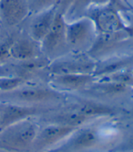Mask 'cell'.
Masks as SVG:
<instances>
[{"label":"cell","mask_w":133,"mask_h":152,"mask_svg":"<svg viewBox=\"0 0 133 152\" xmlns=\"http://www.w3.org/2000/svg\"><path fill=\"white\" fill-rule=\"evenodd\" d=\"M39 131L31 118L17 122L0 133V149L9 152H25L32 148Z\"/></svg>","instance_id":"cell-1"},{"label":"cell","mask_w":133,"mask_h":152,"mask_svg":"<svg viewBox=\"0 0 133 152\" xmlns=\"http://www.w3.org/2000/svg\"><path fill=\"white\" fill-rule=\"evenodd\" d=\"M64 94L53 87L40 84H27V83L20 88L9 93L0 94V101H7L17 104H42L59 101Z\"/></svg>","instance_id":"cell-2"},{"label":"cell","mask_w":133,"mask_h":152,"mask_svg":"<svg viewBox=\"0 0 133 152\" xmlns=\"http://www.w3.org/2000/svg\"><path fill=\"white\" fill-rule=\"evenodd\" d=\"M66 21L64 14L57 11L50 30L39 43L41 53L49 61L59 59L70 52L66 41Z\"/></svg>","instance_id":"cell-3"},{"label":"cell","mask_w":133,"mask_h":152,"mask_svg":"<svg viewBox=\"0 0 133 152\" xmlns=\"http://www.w3.org/2000/svg\"><path fill=\"white\" fill-rule=\"evenodd\" d=\"M66 41L70 50L87 52L97 36V30L93 20L85 16L66 24Z\"/></svg>","instance_id":"cell-4"},{"label":"cell","mask_w":133,"mask_h":152,"mask_svg":"<svg viewBox=\"0 0 133 152\" xmlns=\"http://www.w3.org/2000/svg\"><path fill=\"white\" fill-rule=\"evenodd\" d=\"M96 67L97 61L92 59L87 52L72 51L50 61L48 68L50 74H93Z\"/></svg>","instance_id":"cell-5"},{"label":"cell","mask_w":133,"mask_h":152,"mask_svg":"<svg viewBox=\"0 0 133 152\" xmlns=\"http://www.w3.org/2000/svg\"><path fill=\"white\" fill-rule=\"evenodd\" d=\"M131 38H133V28L115 33H97L92 46L87 53L97 61L104 60Z\"/></svg>","instance_id":"cell-6"},{"label":"cell","mask_w":133,"mask_h":152,"mask_svg":"<svg viewBox=\"0 0 133 152\" xmlns=\"http://www.w3.org/2000/svg\"><path fill=\"white\" fill-rule=\"evenodd\" d=\"M88 17L93 20L97 33H115L132 29L125 24L119 10L110 3L103 7H95Z\"/></svg>","instance_id":"cell-7"},{"label":"cell","mask_w":133,"mask_h":152,"mask_svg":"<svg viewBox=\"0 0 133 152\" xmlns=\"http://www.w3.org/2000/svg\"><path fill=\"white\" fill-rule=\"evenodd\" d=\"M42 112L41 108L34 105L0 101V133L7 127Z\"/></svg>","instance_id":"cell-8"},{"label":"cell","mask_w":133,"mask_h":152,"mask_svg":"<svg viewBox=\"0 0 133 152\" xmlns=\"http://www.w3.org/2000/svg\"><path fill=\"white\" fill-rule=\"evenodd\" d=\"M77 129V127L69 126L50 124L39 130L32 148L37 152L48 150L61 142L62 140L68 138Z\"/></svg>","instance_id":"cell-9"},{"label":"cell","mask_w":133,"mask_h":152,"mask_svg":"<svg viewBox=\"0 0 133 152\" xmlns=\"http://www.w3.org/2000/svg\"><path fill=\"white\" fill-rule=\"evenodd\" d=\"M98 130L92 127L77 128L66 141L53 152H80L96 147L99 142Z\"/></svg>","instance_id":"cell-10"},{"label":"cell","mask_w":133,"mask_h":152,"mask_svg":"<svg viewBox=\"0 0 133 152\" xmlns=\"http://www.w3.org/2000/svg\"><path fill=\"white\" fill-rule=\"evenodd\" d=\"M96 77L93 74L86 73H66L49 74L48 81L51 87L58 91H76L87 88Z\"/></svg>","instance_id":"cell-11"},{"label":"cell","mask_w":133,"mask_h":152,"mask_svg":"<svg viewBox=\"0 0 133 152\" xmlns=\"http://www.w3.org/2000/svg\"><path fill=\"white\" fill-rule=\"evenodd\" d=\"M29 13L27 0H0V19L6 26L20 24Z\"/></svg>","instance_id":"cell-12"},{"label":"cell","mask_w":133,"mask_h":152,"mask_svg":"<svg viewBox=\"0 0 133 152\" xmlns=\"http://www.w3.org/2000/svg\"><path fill=\"white\" fill-rule=\"evenodd\" d=\"M58 11V5L35 14L29 26L30 38L40 43L50 30Z\"/></svg>","instance_id":"cell-13"},{"label":"cell","mask_w":133,"mask_h":152,"mask_svg":"<svg viewBox=\"0 0 133 152\" xmlns=\"http://www.w3.org/2000/svg\"><path fill=\"white\" fill-rule=\"evenodd\" d=\"M40 45L31 38L15 39L10 49V58L17 61H28L39 57Z\"/></svg>","instance_id":"cell-14"},{"label":"cell","mask_w":133,"mask_h":152,"mask_svg":"<svg viewBox=\"0 0 133 152\" xmlns=\"http://www.w3.org/2000/svg\"><path fill=\"white\" fill-rule=\"evenodd\" d=\"M131 66H133V55L101 60L97 61V67L93 75L96 78L104 77L120 71L127 70Z\"/></svg>","instance_id":"cell-15"},{"label":"cell","mask_w":133,"mask_h":152,"mask_svg":"<svg viewBox=\"0 0 133 152\" xmlns=\"http://www.w3.org/2000/svg\"><path fill=\"white\" fill-rule=\"evenodd\" d=\"M69 107L80 112V114L90 117V119H95L100 116L115 115L119 113L118 109H116L114 107L93 101L77 102L74 104H71Z\"/></svg>","instance_id":"cell-16"},{"label":"cell","mask_w":133,"mask_h":152,"mask_svg":"<svg viewBox=\"0 0 133 152\" xmlns=\"http://www.w3.org/2000/svg\"><path fill=\"white\" fill-rule=\"evenodd\" d=\"M87 87H88L90 93L95 94H100L103 96H117L127 92L130 86L109 80L105 77H100L99 82H92Z\"/></svg>","instance_id":"cell-17"},{"label":"cell","mask_w":133,"mask_h":152,"mask_svg":"<svg viewBox=\"0 0 133 152\" xmlns=\"http://www.w3.org/2000/svg\"><path fill=\"white\" fill-rule=\"evenodd\" d=\"M90 120H92V119L72 109L69 106L66 110L61 111L60 113H58L54 115H51L48 118V121L50 122V124H59L77 128L80 127L82 125L86 124Z\"/></svg>","instance_id":"cell-18"},{"label":"cell","mask_w":133,"mask_h":152,"mask_svg":"<svg viewBox=\"0 0 133 152\" xmlns=\"http://www.w3.org/2000/svg\"><path fill=\"white\" fill-rule=\"evenodd\" d=\"M91 0H74L70 7L65 14L66 22L85 17V13L90 9Z\"/></svg>","instance_id":"cell-19"},{"label":"cell","mask_w":133,"mask_h":152,"mask_svg":"<svg viewBox=\"0 0 133 152\" xmlns=\"http://www.w3.org/2000/svg\"><path fill=\"white\" fill-rule=\"evenodd\" d=\"M27 82V79L15 75H0V92L9 93L23 86Z\"/></svg>","instance_id":"cell-20"},{"label":"cell","mask_w":133,"mask_h":152,"mask_svg":"<svg viewBox=\"0 0 133 152\" xmlns=\"http://www.w3.org/2000/svg\"><path fill=\"white\" fill-rule=\"evenodd\" d=\"M27 2L29 12L35 15L53 6L58 5L59 0H27Z\"/></svg>","instance_id":"cell-21"},{"label":"cell","mask_w":133,"mask_h":152,"mask_svg":"<svg viewBox=\"0 0 133 152\" xmlns=\"http://www.w3.org/2000/svg\"><path fill=\"white\" fill-rule=\"evenodd\" d=\"M104 77L108 78L109 80H112V81H115V82H118L120 83L126 84L128 86L133 85V72H130L129 69L112 73V74L108 75V76H104Z\"/></svg>","instance_id":"cell-22"},{"label":"cell","mask_w":133,"mask_h":152,"mask_svg":"<svg viewBox=\"0 0 133 152\" xmlns=\"http://www.w3.org/2000/svg\"><path fill=\"white\" fill-rule=\"evenodd\" d=\"M14 40L15 38L9 37L0 41V63L6 61L10 58V49Z\"/></svg>","instance_id":"cell-23"},{"label":"cell","mask_w":133,"mask_h":152,"mask_svg":"<svg viewBox=\"0 0 133 152\" xmlns=\"http://www.w3.org/2000/svg\"><path fill=\"white\" fill-rule=\"evenodd\" d=\"M112 152H133V134L129 135L119 144H118Z\"/></svg>","instance_id":"cell-24"},{"label":"cell","mask_w":133,"mask_h":152,"mask_svg":"<svg viewBox=\"0 0 133 152\" xmlns=\"http://www.w3.org/2000/svg\"><path fill=\"white\" fill-rule=\"evenodd\" d=\"M73 1H74V0H59V2H58V11L64 14V16H65L66 12L69 10V8L70 7Z\"/></svg>","instance_id":"cell-25"},{"label":"cell","mask_w":133,"mask_h":152,"mask_svg":"<svg viewBox=\"0 0 133 152\" xmlns=\"http://www.w3.org/2000/svg\"><path fill=\"white\" fill-rule=\"evenodd\" d=\"M110 2V0H91V7H103L108 5Z\"/></svg>","instance_id":"cell-26"},{"label":"cell","mask_w":133,"mask_h":152,"mask_svg":"<svg viewBox=\"0 0 133 152\" xmlns=\"http://www.w3.org/2000/svg\"><path fill=\"white\" fill-rule=\"evenodd\" d=\"M0 25H1V19H0Z\"/></svg>","instance_id":"cell-27"},{"label":"cell","mask_w":133,"mask_h":152,"mask_svg":"<svg viewBox=\"0 0 133 152\" xmlns=\"http://www.w3.org/2000/svg\"><path fill=\"white\" fill-rule=\"evenodd\" d=\"M131 112H132V115H133V109H132V111H131Z\"/></svg>","instance_id":"cell-28"}]
</instances>
